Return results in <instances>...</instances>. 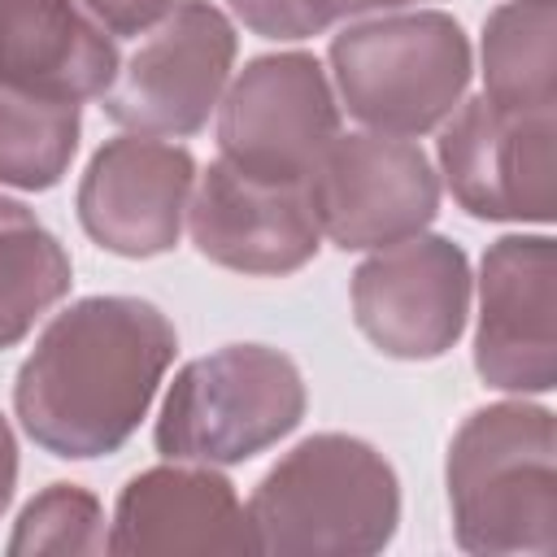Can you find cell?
I'll list each match as a JSON object with an SVG mask.
<instances>
[{"label":"cell","instance_id":"7a4b0ae2","mask_svg":"<svg viewBox=\"0 0 557 557\" xmlns=\"http://www.w3.org/2000/svg\"><path fill=\"white\" fill-rule=\"evenodd\" d=\"M448 505L466 553H557V426L544 405L474 409L448 444Z\"/></svg>","mask_w":557,"mask_h":557},{"label":"cell","instance_id":"277c9868","mask_svg":"<svg viewBox=\"0 0 557 557\" xmlns=\"http://www.w3.org/2000/svg\"><path fill=\"white\" fill-rule=\"evenodd\" d=\"M331 74L344 109L379 135H426L461 104L470 39L440 9L352 22L331 39Z\"/></svg>","mask_w":557,"mask_h":557},{"label":"cell","instance_id":"4fadbf2b","mask_svg":"<svg viewBox=\"0 0 557 557\" xmlns=\"http://www.w3.org/2000/svg\"><path fill=\"white\" fill-rule=\"evenodd\" d=\"M187 226L196 252L235 274H292L322 239L309 183L252 178L222 157L191 187Z\"/></svg>","mask_w":557,"mask_h":557},{"label":"cell","instance_id":"52a82bcc","mask_svg":"<svg viewBox=\"0 0 557 557\" xmlns=\"http://www.w3.org/2000/svg\"><path fill=\"white\" fill-rule=\"evenodd\" d=\"M235 65V26L209 0H178L139 52L117 65L113 87L104 91V113L157 139L196 135L209 113L222 104Z\"/></svg>","mask_w":557,"mask_h":557},{"label":"cell","instance_id":"8992f818","mask_svg":"<svg viewBox=\"0 0 557 557\" xmlns=\"http://www.w3.org/2000/svg\"><path fill=\"white\" fill-rule=\"evenodd\" d=\"M335 135L339 104L326 70L309 52H270L248 61L218 104L222 161L252 178L309 183Z\"/></svg>","mask_w":557,"mask_h":557},{"label":"cell","instance_id":"6da1fadb","mask_svg":"<svg viewBox=\"0 0 557 557\" xmlns=\"http://www.w3.org/2000/svg\"><path fill=\"white\" fill-rule=\"evenodd\" d=\"M178 335L139 296H87L61 309L13 383L22 431L52 457L117 453L148 413Z\"/></svg>","mask_w":557,"mask_h":557},{"label":"cell","instance_id":"d6986e66","mask_svg":"<svg viewBox=\"0 0 557 557\" xmlns=\"http://www.w3.org/2000/svg\"><path fill=\"white\" fill-rule=\"evenodd\" d=\"M104 509L100 500L78 483H52L44 487L17 518L9 553H104Z\"/></svg>","mask_w":557,"mask_h":557},{"label":"cell","instance_id":"8fae6325","mask_svg":"<svg viewBox=\"0 0 557 557\" xmlns=\"http://www.w3.org/2000/svg\"><path fill=\"white\" fill-rule=\"evenodd\" d=\"M557 248L548 235H505L483 252L474 370L500 392L557 383Z\"/></svg>","mask_w":557,"mask_h":557},{"label":"cell","instance_id":"ac0fdd59","mask_svg":"<svg viewBox=\"0 0 557 557\" xmlns=\"http://www.w3.org/2000/svg\"><path fill=\"white\" fill-rule=\"evenodd\" d=\"M78 152V104L0 87V183L44 191Z\"/></svg>","mask_w":557,"mask_h":557},{"label":"cell","instance_id":"ba28073f","mask_svg":"<svg viewBox=\"0 0 557 557\" xmlns=\"http://www.w3.org/2000/svg\"><path fill=\"white\" fill-rule=\"evenodd\" d=\"M318 231L344 248H387L431 226L440 209V174L413 139L357 131L335 135L309 174Z\"/></svg>","mask_w":557,"mask_h":557},{"label":"cell","instance_id":"ffe728a7","mask_svg":"<svg viewBox=\"0 0 557 557\" xmlns=\"http://www.w3.org/2000/svg\"><path fill=\"white\" fill-rule=\"evenodd\" d=\"M226 4L248 30L265 39H305V35L326 30L313 0H226Z\"/></svg>","mask_w":557,"mask_h":557},{"label":"cell","instance_id":"5b68a950","mask_svg":"<svg viewBox=\"0 0 557 557\" xmlns=\"http://www.w3.org/2000/svg\"><path fill=\"white\" fill-rule=\"evenodd\" d=\"M300 418L296 361L265 344H226L174 374L152 440L170 461L235 466L278 444Z\"/></svg>","mask_w":557,"mask_h":557},{"label":"cell","instance_id":"9c48e42d","mask_svg":"<svg viewBox=\"0 0 557 557\" xmlns=\"http://www.w3.org/2000/svg\"><path fill=\"white\" fill-rule=\"evenodd\" d=\"M557 109H500L487 96L457 104L440 131L453 200L487 222H553Z\"/></svg>","mask_w":557,"mask_h":557},{"label":"cell","instance_id":"2e32d148","mask_svg":"<svg viewBox=\"0 0 557 557\" xmlns=\"http://www.w3.org/2000/svg\"><path fill=\"white\" fill-rule=\"evenodd\" d=\"M483 96L500 109H557V0H509L483 26Z\"/></svg>","mask_w":557,"mask_h":557},{"label":"cell","instance_id":"44dd1931","mask_svg":"<svg viewBox=\"0 0 557 557\" xmlns=\"http://www.w3.org/2000/svg\"><path fill=\"white\" fill-rule=\"evenodd\" d=\"M74 4L109 35H139L152 30L165 13H174L178 0H74Z\"/></svg>","mask_w":557,"mask_h":557},{"label":"cell","instance_id":"603a6c76","mask_svg":"<svg viewBox=\"0 0 557 557\" xmlns=\"http://www.w3.org/2000/svg\"><path fill=\"white\" fill-rule=\"evenodd\" d=\"M13 487H17V444H13L9 418L0 413V513H4L9 500H13Z\"/></svg>","mask_w":557,"mask_h":557},{"label":"cell","instance_id":"5bb4252c","mask_svg":"<svg viewBox=\"0 0 557 557\" xmlns=\"http://www.w3.org/2000/svg\"><path fill=\"white\" fill-rule=\"evenodd\" d=\"M109 553L183 557V553H257L248 509L209 466H157L135 474L113 509Z\"/></svg>","mask_w":557,"mask_h":557},{"label":"cell","instance_id":"30bf717a","mask_svg":"<svg viewBox=\"0 0 557 557\" xmlns=\"http://www.w3.org/2000/svg\"><path fill=\"white\" fill-rule=\"evenodd\" d=\"M470 261L444 235H409L379 248L352 274L357 331L396 361L444 357L466 331Z\"/></svg>","mask_w":557,"mask_h":557},{"label":"cell","instance_id":"3957f363","mask_svg":"<svg viewBox=\"0 0 557 557\" xmlns=\"http://www.w3.org/2000/svg\"><path fill=\"white\" fill-rule=\"evenodd\" d=\"M248 522L257 553L366 557L400 522V487L387 457L339 431L296 444L252 492Z\"/></svg>","mask_w":557,"mask_h":557},{"label":"cell","instance_id":"9a60e30c","mask_svg":"<svg viewBox=\"0 0 557 557\" xmlns=\"http://www.w3.org/2000/svg\"><path fill=\"white\" fill-rule=\"evenodd\" d=\"M113 78L117 48L74 0H0V87L83 104Z\"/></svg>","mask_w":557,"mask_h":557},{"label":"cell","instance_id":"7c38bea8","mask_svg":"<svg viewBox=\"0 0 557 557\" xmlns=\"http://www.w3.org/2000/svg\"><path fill=\"white\" fill-rule=\"evenodd\" d=\"M196 187V161L183 144L157 135H117L96 148L78 183L83 231L117 257H161L178 244Z\"/></svg>","mask_w":557,"mask_h":557},{"label":"cell","instance_id":"e0dca14e","mask_svg":"<svg viewBox=\"0 0 557 557\" xmlns=\"http://www.w3.org/2000/svg\"><path fill=\"white\" fill-rule=\"evenodd\" d=\"M70 257L61 239L17 200L0 196V348L26 331L70 292Z\"/></svg>","mask_w":557,"mask_h":557},{"label":"cell","instance_id":"7402d4cb","mask_svg":"<svg viewBox=\"0 0 557 557\" xmlns=\"http://www.w3.org/2000/svg\"><path fill=\"white\" fill-rule=\"evenodd\" d=\"M405 4H418V0H313L322 26H331V22H339V17H366V13L405 9Z\"/></svg>","mask_w":557,"mask_h":557}]
</instances>
